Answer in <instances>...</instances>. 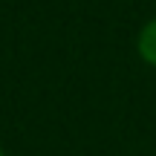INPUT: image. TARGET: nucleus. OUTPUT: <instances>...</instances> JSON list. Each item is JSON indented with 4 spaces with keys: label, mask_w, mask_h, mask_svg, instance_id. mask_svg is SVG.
<instances>
[{
    "label": "nucleus",
    "mask_w": 156,
    "mask_h": 156,
    "mask_svg": "<svg viewBox=\"0 0 156 156\" xmlns=\"http://www.w3.org/2000/svg\"><path fill=\"white\" fill-rule=\"evenodd\" d=\"M136 52L147 67H156V17L145 23L139 29V38H136Z\"/></svg>",
    "instance_id": "f257e3e1"
},
{
    "label": "nucleus",
    "mask_w": 156,
    "mask_h": 156,
    "mask_svg": "<svg viewBox=\"0 0 156 156\" xmlns=\"http://www.w3.org/2000/svg\"><path fill=\"white\" fill-rule=\"evenodd\" d=\"M0 156H6V151H3V145H0Z\"/></svg>",
    "instance_id": "f03ea898"
}]
</instances>
